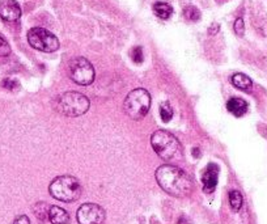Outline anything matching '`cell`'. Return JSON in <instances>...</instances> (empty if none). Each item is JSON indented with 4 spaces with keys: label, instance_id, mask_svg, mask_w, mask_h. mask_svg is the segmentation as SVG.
<instances>
[{
    "label": "cell",
    "instance_id": "10",
    "mask_svg": "<svg viewBox=\"0 0 267 224\" xmlns=\"http://www.w3.org/2000/svg\"><path fill=\"white\" fill-rule=\"evenodd\" d=\"M217 177H219V167L216 164H209L206 167L205 172L202 174V184L205 193H212L217 185Z\"/></svg>",
    "mask_w": 267,
    "mask_h": 224
},
{
    "label": "cell",
    "instance_id": "5",
    "mask_svg": "<svg viewBox=\"0 0 267 224\" xmlns=\"http://www.w3.org/2000/svg\"><path fill=\"white\" fill-rule=\"evenodd\" d=\"M151 108V96L148 91L143 88H136L131 91L127 94L125 102H123V109L126 114L131 119L139 121L144 118Z\"/></svg>",
    "mask_w": 267,
    "mask_h": 224
},
{
    "label": "cell",
    "instance_id": "17",
    "mask_svg": "<svg viewBox=\"0 0 267 224\" xmlns=\"http://www.w3.org/2000/svg\"><path fill=\"white\" fill-rule=\"evenodd\" d=\"M184 17L189 21H198L200 20V11L194 5H188L184 8Z\"/></svg>",
    "mask_w": 267,
    "mask_h": 224
},
{
    "label": "cell",
    "instance_id": "23",
    "mask_svg": "<svg viewBox=\"0 0 267 224\" xmlns=\"http://www.w3.org/2000/svg\"><path fill=\"white\" fill-rule=\"evenodd\" d=\"M13 224H30V220L26 215H20L13 220Z\"/></svg>",
    "mask_w": 267,
    "mask_h": 224
},
{
    "label": "cell",
    "instance_id": "2",
    "mask_svg": "<svg viewBox=\"0 0 267 224\" xmlns=\"http://www.w3.org/2000/svg\"><path fill=\"white\" fill-rule=\"evenodd\" d=\"M151 143L154 152L165 161L180 160L182 157V147L178 139L165 130H157L151 136Z\"/></svg>",
    "mask_w": 267,
    "mask_h": 224
},
{
    "label": "cell",
    "instance_id": "18",
    "mask_svg": "<svg viewBox=\"0 0 267 224\" xmlns=\"http://www.w3.org/2000/svg\"><path fill=\"white\" fill-rule=\"evenodd\" d=\"M160 115H161L163 122H169V121L173 118V109H172L171 104L168 101L163 102V104L160 105Z\"/></svg>",
    "mask_w": 267,
    "mask_h": 224
},
{
    "label": "cell",
    "instance_id": "14",
    "mask_svg": "<svg viewBox=\"0 0 267 224\" xmlns=\"http://www.w3.org/2000/svg\"><path fill=\"white\" fill-rule=\"evenodd\" d=\"M153 11L156 13V16L163 19V20L171 19V16L173 15V7L171 4L165 3V1H157V3H154Z\"/></svg>",
    "mask_w": 267,
    "mask_h": 224
},
{
    "label": "cell",
    "instance_id": "20",
    "mask_svg": "<svg viewBox=\"0 0 267 224\" xmlns=\"http://www.w3.org/2000/svg\"><path fill=\"white\" fill-rule=\"evenodd\" d=\"M131 59L135 62V63L140 64L143 62V59H144V54H143V49L142 46H135L131 50Z\"/></svg>",
    "mask_w": 267,
    "mask_h": 224
},
{
    "label": "cell",
    "instance_id": "13",
    "mask_svg": "<svg viewBox=\"0 0 267 224\" xmlns=\"http://www.w3.org/2000/svg\"><path fill=\"white\" fill-rule=\"evenodd\" d=\"M232 84L241 91H250L253 87V81L245 74H234L232 76Z\"/></svg>",
    "mask_w": 267,
    "mask_h": 224
},
{
    "label": "cell",
    "instance_id": "9",
    "mask_svg": "<svg viewBox=\"0 0 267 224\" xmlns=\"http://www.w3.org/2000/svg\"><path fill=\"white\" fill-rule=\"evenodd\" d=\"M0 17L4 21H17L21 17V8L16 0H1L0 1Z\"/></svg>",
    "mask_w": 267,
    "mask_h": 224
},
{
    "label": "cell",
    "instance_id": "19",
    "mask_svg": "<svg viewBox=\"0 0 267 224\" xmlns=\"http://www.w3.org/2000/svg\"><path fill=\"white\" fill-rule=\"evenodd\" d=\"M1 87L9 92H15L17 89H20V83L16 80V79H12V77H7L4 80L1 81Z\"/></svg>",
    "mask_w": 267,
    "mask_h": 224
},
{
    "label": "cell",
    "instance_id": "16",
    "mask_svg": "<svg viewBox=\"0 0 267 224\" xmlns=\"http://www.w3.org/2000/svg\"><path fill=\"white\" fill-rule=\"evenodd\" d=\"M242 202H244V199H242V194L238 190H232L229 193V205L230 208L233 210L234 212L240 211V208L242 206Z\"/></svg>",
    "mask_w": 267,
    "mask_h": 224
},
{
    "label": "cell",
    "instance_id": "6",
    "mask_svg": "<svg viewBox=\"0 0 267 224\" xmlns=\"http://www.w3.org/2000/svg\"><path fill=\"white\" fill-rule=\"evenodd\" d=\"M28 42L33 49L43 53H54L59 49L57 36L43 28H32L28 32Z\"/></svg>",
    "mask_w": 267,
    "mask_h": 224
},
{
    "label": "cell",
    "instance_id": "4",
    "mask_svg": "<svg viewBox=\"0 0 267 224\" xmlns=\"http://www.w3.org/2000/svg\"><path fill=\"white\" fill-rule=\"evenodd\" d=\"M50 194L62 202H75L81 195V184L74 176H59L49 186Z\"/></svg>",
    "mask_w": 267,
    "mask_h": 224
},
{
    "label": "cell",
    "instance_id": "1",
    "mask_svg": "<svg viewBox=\"0 0 267 224\" xmlns=\"http://www.w3.org/2000/svg\"><path fill=\"white\" fill-rule=\"evenodd\" d=\"M156 181L165 193L184 198L191 194L192 181L184 170L174 165H161L156 170Z\"/></svg>",
    "mask_w": 267,
    "mask_h": 224
},
{
    "label": "cell",
    "instance_id": "15",
    "mask_svg": "<svg viewBox=\"0 0 267 224\" xmlns=\"http://www.w3.org/2000/svg\"><path fill=\"white\" fill-rule=\"evenodd\" d=\"M49 210H50V206L45 202H37L33 206L34 215L39 220L49 219Z\"/></svg>",
    "mask_w": 267,
    "mask_h": 224
},
{
    "label": "cell",
    "instance_id": "25",
    "mask_svg": "<svg viewBox=\"0 0 267 224\" xmlns=\"http://www.w3.org/2000/svg\"><path fill=\"white\" fill-rule=\"evenodd\" d=\"M191 152H192V156H194V157H199L200 156V151H199V148H198V147L192 148Z\"/></svg>",
    "mask_w": 267,
    "mask_h": 224
},
{
    "label": "cell",
    "instance_id": "12",
    "mask_svg": "<svg viewBox=\"0 0 267 224\" xmlns=\"http://www.w3.org/2000/svg\"><path fill=\"white\" fill-rule=\"evenodd\" d=\"M49 220L51 224H67L70 222V215L64 208L59 207V206H50Z\"/></svg>",
    "mask_w": 267,
    "mask_h": 224
},
{
    "label": "cell",
    "instance_id": "11",
    "mask_svg": "<svg viewBox=\"0 0 267 224\" xmlns=\"http://www.w3.org/2000/svg\"><path fill=\"white\" fill-rule=\"evenodd\" d=\"M227 109L229 112L230 114H233L234 117H242L248 113V102L245 100L238 97L230 98L229 101L227 102Z\"/></svg>",
    "mask_w": 267,
    "mask_h": 224
},
{
    "label": "cell",
    "instance_id": "22",
    "mask_svg": "<svg viewBox=\"0 0 267 224\" xmlns=\"http://www.w3.org/2000/svg\"><path fill=\"white\" fill-rule=\"evenodd\" d=\"M233 28H234V33L237 34L238 37H242V36H244V33H245V25H244V20H242L241 17L234 21Z\"/></svg>",
    "mask_w": 267,
    "mask_h": 224
},
{
    "label": "cell",
    "instance_id": "8",
    "mask_svg": "<svg viewBox=\"0 0 267 224\" xmlns=\"http://www.w3.org/2000/svg\"><path fill=\"white\" fill-rule=\"evenodd\" d=\"M79 224H104L105 210L96 203H84L76 214Z\"/></svg>",
    "mask_w": 267,
    "mask_h": 224
},
{
    "label": "cell",
    "instance_id": "3",
    "mask_svg": "<svg viewBox=\"0 0 267 224\" xmlns=\"http://www.w3.org/2000/svg\"><path fill=\"white\" fill-rule=\"evenodd\" d=\"M89 106V100L83 93L75 91L62 93L55 101V109L64 117H80L87 113Z\"/></svg>",
    "mask_w": 267,
    "mask_h": 224
},
{
    "label": "cell",
    "instance_id": "21",
    "mask_svg": "<svg viewBox=\"0 0 267 224\" xmlns=\"http://www.w3.org/2000/svg\"><path fill=\"white\" fill-rule=\"evenodd\" d=\"M11 54V46L3 37H0V56H8Z\"/></svg>",
    "mask_w": 267,
    "mask_h": 224
},
{
    "label": "cell",
    "instance_id": "24",
    "mask_svg": "<svg viewBox=\"0 0 267 224\" xmlns=\"http://www.w3.org/2000/svg\"><path fill=\"white\" fill-rule=\"evenodd\" d=\"M219 29H220L219 24H212V25H211V28L209 29V33L211 34V36H213V34H216L217 32H219Z\"/></svg>",
    "mask_w": 267,
    "mask_h": 224
},
{
    "label": "cell",
    "instance_id": "7",
    "mask_svg": "<svg viewBox=\"0 0 267 224\" xmlns=\"http://www.w3.org/2000/svg\"><path fill=\"white\" fill-rule=\"evenodd\" d=\"M70 77L79 85H89L95 80V68L92 63L84 56H76L68 66Z\"/></svg>",
    "mask_w": 267,
    "mask_h": 224
}]
</instances>
